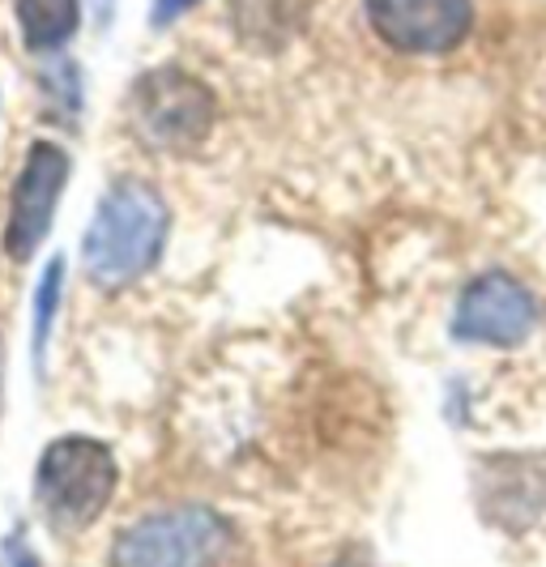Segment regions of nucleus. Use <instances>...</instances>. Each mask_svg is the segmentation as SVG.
<instances>
[{
  "mask_svg": "<svg viewBox=\"0 0 546 567\" xmlns=\"http://www.w3.org/2000/svg\"><path fill=\"white\" fill-rule=\"evenodd\" d=\"M172 230V214L145 184H120L94 209L86 230V274L103 286L133 282L145 274Z\"/></svg>",
  "mask_w": 546,
  "mask_h": 567,
  "instance_id": "f257e3e1",
  "label": "nucleus"
},
{
  "mask_svg": "<svg viewBox=\"0 0 546 567\" xmlns=\"http://www.w3.org/2000/svg\"><path fill=\"white\" fill-rule=\"evenodd\" d=\"M115 491V461L112 453L86 440V435H64L56 440L39 470H34V499L56 534H82L90 529L103 508L112 504Z\"/></svg>",
  "mask_w": 546,
  "mask_h": 567,
  "instance_id": "f03ea898",
  "label": "nucleus"
},
{
  "mask_svg": "<svg viewBox=\"0 0 546 567\" xmlns=\"http://www.w3.org/2000/svg\"><path fill=\"white\" fill-rule=\"evenodd\" d=\"M230 546L235 534L218 512L184 504L128 525L112 546V567H223Z\"/></svg>",
  "mask_w": 546,
  "mask_h": 567,
  "instance_id": "7ed1b4c3",
  "label": "nucleus"
},
{
  "mask_svg": "<svg viewBox=\"0 0 546 567\" xmlns=\"http://www.w3.org/2000/svg\"><path fill=\"white\" fill-rule=\"evenodd\" d=\"M372 30L405 56H444L470 39V0H368Z\"/></svg>",
  "mask_w": 546,
  "mask_h": 567,
  "instance_id": "20e7f679",
  "label": "nucleus"
},
{
  "mask_svg": "<svg viewBox=\"0 0 546 567\" xmlns=\"http://www.w3.org/2000/svg\"><path fill=\"white\" fill-rule=\"evenodd\" d=\"M534 329V299L529 290L504 274V269H491L483 278L465 286L453 316V333L461 341H478V346H521Z\"/></svg>",
  "mask_w": 546,
  "mask_h": 567,
  "instance_id": "39448f33",
  "label": "nucleus"
},
{
  "mask_svg": "<svg viewBox=\"0 0 546 567\" xmlns=\"http://www.w3.org/2000/svg\"><path fill=\"white\" fill-rule=\"evenodd\" d=\"M64 184H69V154L56 150L52 142L30 145L27 167L13 184L9 223H4V248H9L13 260H30L34 248L48 239Z\"/></svg>",
  "mask_w": 546,
  "mask_h": 567,
  "instance_id": "423d86ee",
  "label": "nucleus"
},
{
  "mask_svg": "<svg viewBox=\"0 0 546 567\" xmlns=\"http://www.w3.org/2000/svg\"><path fill=\"white\" fill-rule=\"evenodd\" d=\"M137 124L150 142L188 145L197 142L209 124V99L184 73H154L137 90Z\"/></svg>",
  "mask_w": 546,
  "mask_h": 567,
  "instance_id": "0eeeda50",
  "label": "nucleus"
},
{
  "mask_svg": "<svg viewBox=\"0 0 546 567\" xmlns=\"http://www.w3.org/2000/svg\"><path fill=\"white\" fill-rule=\"evenodd\" d=\"M30 48H60L78 30V0H13Z\"/></svg>",
  "mask_w": 546,
  "mask_h": 567,
  "instance_id": "6e6552de",
  "label": "nucleus"
},
{
  "mask_svg": "<svg viewBox=\"0 0 546 567\" xmlns=\"http://www.w3.org/2000/svg\"><path fill=\"white\" fill-rule=\"evenodd\" d=\"M60 286H64V260H48L43 278L34 286V363L43 368L48 359V338H52V316L60 308Z\"/></svg>",
  "mask_w": 546,
  "mask_h": 567,
  "instance_id": "1a4fd4ad",
  "label": "nucleus"
},
{
  "mask_svg": "<svg viewBox=\"0 0 546 567\" xmlns=\"http://www.w3.org/2000/svg\"><path fill=\"white\" fill-rule=\"evenodd\" d=\"M193 4H197V0H154V22H158V27H167L172 18H179V13H184V9H193Z\"/></svg>",
  "mask_w": 546,
  "mask_h": 567,
  "instance_id": "9d476101",
  "label": "nucleus"
},
{
  "mask_svg": "<svg viewBox=\"0 0 546 567\" xmlns=\"http://www.w3.org/2000/svg\"><path fill=\"white\" fill-rule=\"evenodd\" d=\"M9 567H39V559L30 555L22 542H9Z\"/></svg>",
  "mask_w": 546,
  "mask_h": 567,
  "instance_id": "9b49d317",
  "label": "nucleus"
}]
</instances>
